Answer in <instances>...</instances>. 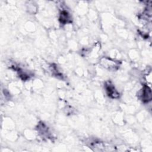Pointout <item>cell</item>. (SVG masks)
<instances>
[{"label":"cell","mask_w":152,"mask_h":152,"mask_svg":"<svg viewBox=\"0 0 152 152\" xmlns=\"http://www.w3.org/2000/svg\"><path fill=\"white\" fill-rule=\"evenodd\" d=\"M100 63L102 66L109 70H115L119 66V62L110 58H103L100 60Z\"/></svg>","instance_id":"1"},{"label":"cell","mask_w":152,"mask_h":152,"mask_svg":"<svg viewBox=\"0 0 152 152\" xmlns=\"http://www.w3.org/2000/svg\"><path fill=\"white\" fill-rule=\"evenodd\" d=\"M104 88L106 94L109 97L116 99L119 97V93L116 90L115 86L110 81H106L104 84Z\"/></svg>","instance_id":"2"},{"label":"cell","mask_w":152,"mask_h":152,"mask_svg":"<svg viewBox=\"0 0 152 152\" xmlns=\"http://www.w3.org/2000/svg\"><path fill=\"white\" fill-rule=\"evenodd\" d=\"M141 100L144 103H148L151 100V88L144 85L141 90V94H140Z\"/></svg>","instance_id":"3"},{"label":"cell","mask_w":152,"mask_h":152,"mask_svg":"<svg viewBox=\"0 0 152 152\" xmlns=\"http://www.w3.org/2000/svg\"><path fill=\"white\" fill-rule=\"evenodd\" d=\"M59 21L61 23L64 24L71 22V17L67 11H62L61 12L60 17H59Z\"/></svg>","instance_id":"4"}]
</instances>
